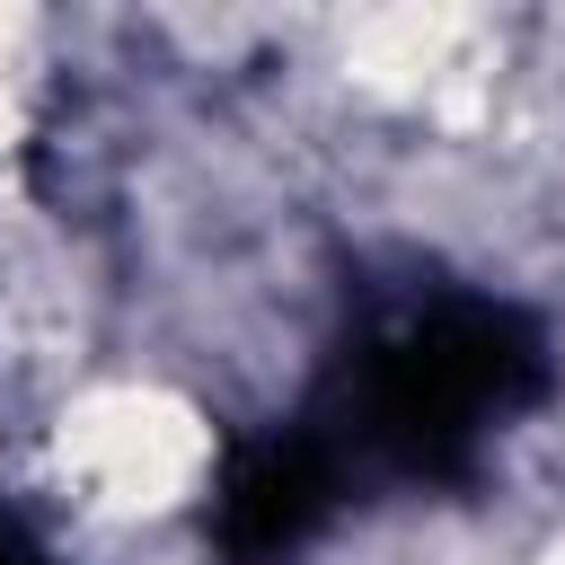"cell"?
Here are the masks:
<instances>
[{
  "label": "cell",
  "instance_id": "cell-1",
  "mask_svg": "<svg viewBox=\"0 0 565 565\" xmlns=\"http://www.w3.org/2000/svg\"><path fill=\"white\" fill-rule=\"evenodd\" d=\"M547 380L539 327L503 300H441L415 327L362 344L344 371V424L327 433L335 450H371L397 477H459L486 441L494 415L530 406Z\"/></svg>",
  "mask_w": 565,
  "mask_h": 565
},
{
  "label": "cell",
  "instance_id": "cell-2",
  "mask_svg": "<svg viewBox=\"0 0 565 565\" xmlns=\"http://www.w3.org/2000/svg\"><path fill=\"white\" fill-rule=\"evenodd\" d=\"M335 486H344V450L327 433L247 441L230 459V477H221V503H212L221 556L230 565H282L291 547L318 539V521L335 512Z\"/></svg>",
  "mask_w": 565,
  "mask_h": 565
},
{
  "label": "cell",
  "instance_id": "cell-3",
  "mask_svg": "<svg viewBox=\"0 0 565 565\" xmlns=\"http://www.w3.org/2000/svg\"><path fill=\"white\" fill-rule=\"evenodd\" d=\"M0 565H53V556H44V539H35L18 512H0Z\"/></svg>",
  "mask_w": 565,
  "mask_h": 565
}]
</instances>
